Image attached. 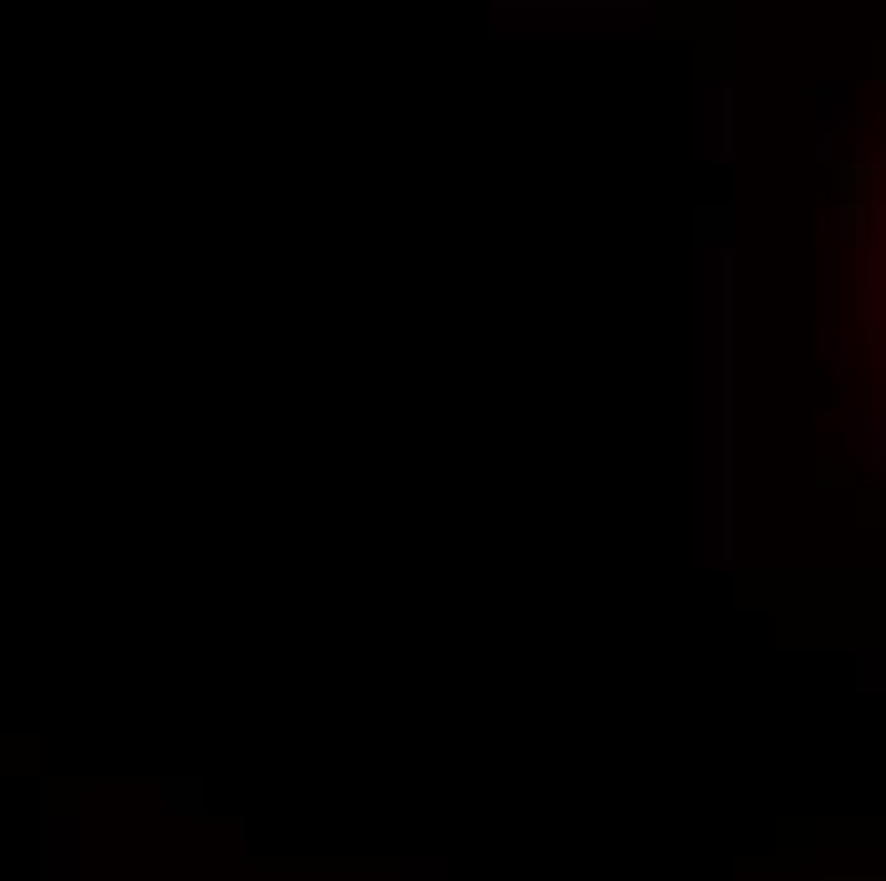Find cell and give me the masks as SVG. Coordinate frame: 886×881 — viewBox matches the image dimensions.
I'll use <instances>...</instances> for the list:
<instances>
[{
  "mask_svg": "<svg viewBox=\"0 0 886 881\" xmlns=\"http://www.w3.org/2000/svg\"><path fill=\"white\" fill-rule=\"evenodd\" d=\"M876 388H881V418H886V316H881V377H876Z\"/></svg>",
  "mask_w": 886,
  "mask_h": 881,
  "instance_id": "cell-1",
  "label": "cell"
}]
</instances>
